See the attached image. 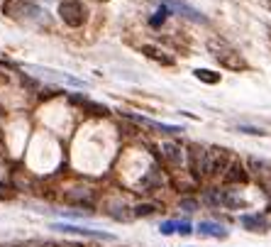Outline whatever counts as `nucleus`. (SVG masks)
<instances>
[{
    "instance_id": "obj_22",
    "label": "nucleus",
    "mask_w": 271,
    "mask_h": 247,
    "mask_svg": "<svg viewBox=\"0 0 271 247\" xmlns=\"http://www.w3.org/2000/svg\"><path fill=\"white\" fill-rule=\"evenodd\" d=\"M176 232L186 237V235H191V232H193V225H191L188 220H183V223H176Z\"/></svg>"
},
{
    "instance_id": "obj_20",
    "label": "nucleus",
    "mask_w": 271,
    "mask_h": 247,
    "mask_svg": "<svg viewBox=\"0 0 271 247\" xmlns=\"http://www.w3.org/2000/svg\"><path fill=\"white\" fill-rule=\"evenodd\" d=\"M169 15H171V10H169L166 5H162V8L157 10V15H154V18L149 20V25H152V27H159V25H162V22H164L166 18H169Z\"/></svg>"
},
{
    "instance_id": "obj_19",
    "label": "nucleus",
    "mask_w": 271,
    "mask_h": 247,
    "mask_svg": "<svg viewBox=\"0 0 271 247\" xmlns=\"http://www.w3.org/2000/svg\"><path fill=\"white\" fill-rule=\"evenodd\" d=\"M154 213H157V206H154V203H140V206L132 208V215H134V218H149V215H154Z\"/></svg>"
},
{
    "instance_id": "obj_21",
    "label": "nucleus",
    "mask_w": 271,
    "mask_h": 247,
    "mask_svg": "<svg viewBox=\"0 0 271 247\" xmlns=\"http://www.w3.org/2000/svg\"><path fill=\"white\" fill-rule=\"evenodd\" d=\"M181 208L186 210V213H196L200 206H198V201H196V198H181Z\"/></svg>"
},
{
    "instance_id": "obj_8",
    "label": "nucleus",
    "mask_w": 271,
    "mask_h": 247,
    "mask_svg": "<svg viewBox=\"0 0 271 247\" xmlns=\"http://www.w3.org/2000/svg\"><path fill=\"white\" fill-rule=\"evenodd\" d=\"M222 181L225 184H230V186H237V184H247L249 181V171L244 164H239V162H232L227 171L222 174Z\"/></svg>"
},
{
    "instance_id": "obj_4",
    "label": "nucleus",
    "mask_w": 271,
    "mask_h": 247,
    "mask_svg": "<svg viewBox=\"0 0 271 247\" xmlns=\"http://www.w3.org/2000/svg\"><path fill=\"white\" fill-rule=\"evenodd\" d=\"M188 169L196 179L208 176L210 171V152L200 145H188Z\"/></svg>"
},
{
    "instance_id": "obj_26",
    "label": "nucleus",
    "mask_w": 271,
    "mask_h": 247,
    "mask_svg": "<svg viewBox=\"0 0 271 247\" xmlns=\"http://www.w3.org/2000/svg\"><path fill=\"white\" fill-rule=\"evenodd\" d=\"M54 247H81V245H76V242H64V245H54Z\"/></svg>"
},
{
    "instance_id": "obj_25",
    "label": "nucleus",
    "mask_w": 271,
    "mask_h": 247,
    "mask_svg": "<svg viewBox=\"0 0 271 247\" xmlns=\"http://www.w3.org/2000/svg\"><path fill=\"white\" fill-rule=\"evenodd\" d=\"M237 130H239V133H247V135H266L261 128H247V125H239Z\"/></svg>"
},
{
    "instance_id": "obj_15",
    "label": "nucleus",
    "mask_w": 271,
    "mask_h": 247,
    "mask_svg": "<svg viewBox=\"0 0 271 247\" xmlns=\"http://www.w3.org/2000/svg\"><path fill=\"white\" fill-rule=\"evenodd\" d=\"M162 157L169 162V164L179 167L181 162H183V150H181V145H176V142H164L162 145Z\"/></svg>"
},
{
    "instance_id": "obj_6",
    "label": "nucleus",
    "mask_w": 271,
    "mask_h": 247,
    "mask_svg": "<svg viewBox=\"0 0 271 247\" xmlns=\"http://www.w3.org/2000/svg\"><path fill=\"white\" fill-rule=\"evenodd\" d=\"M52 230L59 232H69V235H83V237H95V240H115V235L103 232V230H90V228H78V225H69V223H54Z\"/></svg>"
},
{
    "instance_id": "obj_28",
    "label": "nucleus",
    "mask_w": 271,
    "mask_h": 247,
    "mask_svg": "<svg viewBox=\"0 0 271 247\" xmlns=\"http://www.w3.org/2000/svg\"><path fill=\"white\" fill-rule=\"evenodd\" d=\"M5 81H8V76H5V74H0V83H5Z\"/></svg>"
},
{
    "instance_id": "obj_5",
    "label": "nucleus",
    "mask_w": 271,
    "mask_h": 247,
    "mask_svg": "<svg viewBox=\"0 0 271 247\" xmlns=\"http://www.w3.org/2000/svg\"><path fill=\"white\" fill-rule=\"evenodd\" d=\"M162 5H166L171 13H176V15H181V18L191 20V22H200V25H208V18L200 13V10H196L193 5H188L186 0H159Z\"/></svg>"
},
{
    "instance_id": "obj_16",
    "label": "nucleus",
    "mask_w": 271,
    "mask_h": 247,
    "mask_svg": "<svg viewBox=\"0 0 271 247\" xmlns=\"http://www.w3.org/2000/svg\"><path fill=\"white\" fill-rule=\"evenodd\" d=\"M140 186H142V189H147V191H152L154 186H162V176H159V171H157V169H149L145 174V179L140 181Z\"/></svg>"
},
{
    "instance_id": "obj_24",
    "label": "nucleus",
    "mask_w": 271,
    "mask_h": 247,
    "mask_svg": "<svg viewBox=\"0 0 271 247\" xmlns=\"http://www.w3.org/2000/svg\"><path fill=\"white\" fill-rule=\"evenodd\" d=\"M162 235H171V232H176V223L174 220H166V223H162Z\"/></svg>"
},
{
    "instance_id": "obj_18",
    "label": "nucleus",
    "mask_w": 271,
    "mask_h": 247,
    "mask_svg": "<svg viewBox=\"0 0 271 247\" xmlns=\"http://www.w3.org/2000/svg\"><path fill=\"white\" fill-rule=\"evenodd\" d=\"M193 76L198 78V81H203V83H210V86L220 83V74L210 71V69H196V71H193Z\"/></svg>"
},
{
    "instance_id": "obj_10",
    "label": "nucleus",
    "mask_w": 271,
    "mask_h": 247,
    "mask_svg": "<svg viewBox=\"0 0 271 247\" xmlns=\"http://www.w3.org/2000/svg\"><path fill=\"white\" fill-rule=\"evenodd\" d=\"M230 167V154L227 150H210V171H208V176H217L220 171H227Z\"/></svg>"
},
{
    "instance_id": "obj_13",
    "label": "nucleus",
    "mask_w": 271,
    "mask_h": 247,
    "mask_svg": "<svg viewBox=\"0 0 271 247\" xmlns=\"http://www.w3.org/2000/svg\"><path fill=\"white\" fill-rule=\"evenodd\" d=\"M198 232L203 237H215V240H227V230L220 223H213V220H200L198 223Z\"/></svg>"
},
{
    "instance_id": "obj_17",
    "label": "nucleus",
    "mask_w": 271,
    "mask_h": 247,
    "mask_svg": "<svg viewBox=\"0 0 271 247\" xmlns=\"http://www.w3.org/2000/svg\"><path fill=\"white\" fill-rule=\"evenodd\" d=\"M108 215L112 218V220H117V223H120V220H122V223H127V220H132V218H134V215L129 213V208H127V206H112V208L108 210Z\"/></svg>"
},
{
    "instance_id": "obj_11",
    "label": "nucleus",
    "mask_w": 271,
    "mask_h": 247,
    "mask_svg": "<svg viewBox=\"0 0 271 247\" xmlns=\"http://www.w3.org/2000/svg\"><path fill=\"white\" fill-rule=\"evenodd\" d=\"M239 223L249 230V232H266L269 230V220L264 215H259V213H244V215H239Z\"/></svg>"
},
{
    "instance_id": "obj_2",
    "label": "nucleus",
    "mask_w": 271,
    "mask_h": 247,
    "mask_svg": "<svg viewBox=\"0 0 271 247\" xmlns=\"http://www.w3.org/2000/svg\"><path fill=\"white\" fill-rule=\"evenodd\" d=\"M59 18L64 20V25H69V27H81L88 20V10L78 0H61L59 3Z\"/></svg>"
},
{
    "instance_id": "obj_3",
    "label": "nucleus",
    "mask_w": 271,
    "mask_h": 247,
    "mask_svg": "<svg viewBox=\"0 0 271 247\" xmlns=\"http://www.w3.org/2000/svg\"><path fill=\"white\" fill-rule=\"evenodd\" d=\"M3 13L13 20H22V18H42L47 15L42 8H37L32 0H5L3 3Z\"/></svg>"
},
{
    "instance_id": "obj_23",
    "label": "nucleus",
    "mask_w": 271,
    "mask_h": 247,
    "mask_svg": "<svg viewBox=\"0 0 271 247\" xmlns=\"http://www.w3.org/2000/svg\"><path fill=\"white\" fill-rule=\"evenodd\" d=\"M15 196V189L10 184H0V198H13Z\"/></svg>"
},
{
    "instance_id": "obj_1",
    "label": "nucleus",
    "mask_w": 271,
    "mask_h": 247,
    "mask_svg": "<svg viewBox=\"0 0 271 247\" xmlns=\"http://www.w3.org/2000/svg\"><path fill=\"white\" fill-rule=\"evenodd\" d=\"M208 49H210V54L220 61V66H225V69H230V71H244L247 69V61L244 57L232 49L227 42H208Z\"/></svg>"
},
{
    "instance_id": "obj_27",
    "label": "nucleus",
    "mask_w": 271,
    "mask_h": 247,
    "mask_svg": "<svg viewBox=\"0 0 271 247\" xmlns=\"http://www.w3.org/2000/svg\"><path fill=\"white\" fill-rule=\"evenodd\" d=\"M259 3H261V5L266 8V10H271V0H259Z\"/></svg>"
},
{
    "instance_id": "obj_12",
    "label": "nucleus",
    "mask_w": 271,
    "mask_h": 247,
    "mask_svg": "<svg viewBox=\"0 0 271 247\" xmlns=\"http://www.w3.org/2000/svg\"><path fill=\"white\" fill-rule=\"evenodd\" d=\"M69 100H71L73 105L83 108V110H86V113H90V115H108L110 113L105 105H100V103H93V100H88V98H83V95H78V93H71V95H69Z\"/></svg>"
},
{
    "instance_id": "obj_7",
    "label": "nucleus",
    "mask_w": 271,
    "mask_h": 247,
    "mask_svg": "<svg viewBox=\"0 0 271 247\" xmlns=\"http://www.w3.org/2000/svg\"><path fill=\"white\" fill-rule=\"evenodd\" d=\"M30 71H39L44 78H52V81H59V83H69V86H88L86 81H81V78H76V76H71V74H61V71H54V69H39V66H27Z\"/></svg>"
},
{
    "instance_id": "obj_9",
    "label": "nucleus",
    "mask_w": 271,
    "mask_h": 247,
    "mask_svg": "<svg viewBox=\"0 0 271 247\" xmlns=\"http://www.w3.org/2000/svg\"><path fill=\"white\" fill-rule=\"evenodd\" d=\"M129 120L140 122V125H147L152 130H159V133H169V135H179L183 133V128H176V125H166V122H157V120H149V117H142V115H134V113H125Z\"/></svg>"
},
{
    "instance_id": "obj_14",
    "label": "nucleus",
    "mask_w": 271,
    "mask_h": 247,
    "mask_svg": "<svg viewBox=\"0 0 271 247\" xmlns=\"http://www.w3.org/2000/svg\"><path fill=\"white\" fill-rule=\"evenodd\" d=\"M142 54L149 57L152 61H157V64H162V66H174V64H176L171 54H166L164 49H159V47H152V44H142Z\"/></svg>"
}]
</instances>
